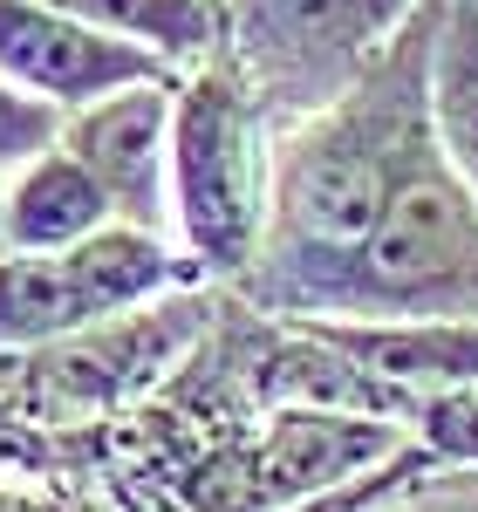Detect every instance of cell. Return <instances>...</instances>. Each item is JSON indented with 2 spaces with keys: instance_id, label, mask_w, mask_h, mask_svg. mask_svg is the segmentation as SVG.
<instances>
[{
  "instance_id": "obj_10",
  "label": "cell",
  "mask_w": 478,
  "mask_h": 512,
  "mask_svg": "<svg viewBox=\"0 0 478 512\" xmlns=\"http://www.w3.org/2000/svg\"><path fill=\"white\" fill-rule=\"evenodd\" d=\"M55 7L76 14L82 28H96V35L158 55L164 69H178V76L212 62L219 35H226L219 0H55Z\"/></svg>"
},
{
  "instance_id": "obj_2",
  "label": "cell",
  "mask_w": 478,
  "mask_h": 512,
  "mask_svg": "<svg viewBox=\"0 0 478 512\" xmlns=\"http://www.w3.org/2000/svg\"><path fill=\"white\" fill-rule=\"evenodd\" d=\"M274 144L280 130L253 103L226 55L178 76L171 117V239L199 260L212 287H239L260 260L274 212Z\"/></svg>"
},
{
  "instance_id": "obj_11",
  "label": "cell",
  "mask_w": 478,
  "mask_h": 512,
  "mask_svg": "<svg viewBox=\"0 0 478 512\" xmlns=\"http://www.w3.org/2000/svg\"><path fill=\"white\" fill-rule=\"evenodd\" d=\"M82 328H96V321L82 308L69 253H0V362L69 342Z\"/></svg>"
},
{
  "instance_id": "obj_5",
  "label": "cell",
  "mask_w": 478,
  "mask_h": 512,
  "mask_svg": "<svg viewBox=\"0 0 478 512\" xmlns=\"http://www.w3.org/2000/svg\"><path fill=\"white\" fill-rule=\"evenodd\" d=\"M171 76L178 69H164L158 55L82 28L76 14H62L55 0H0V82L55 103L62 117L82 110V103L117 96V89L171 82Z\"/></svg>"
},
{
  "instance_id": "obj_6",
  "label": "cell",
  "mask_w": 478,
  "mask_h": 512,
  "mask_svg": "<svg viewBox=\"0 0 478 512\" xmlns=\"http://www.w3.org/2000/svg\"><path fill=\"white\" fill-rule=\"evenodd\" d=\"M171 117H178V76L117 89L62 117V151L89 164L123 226L171 233Z\"/></svg>"
},
{
  "instance_id": "obj_3",
  "label": "cell",
  "mask_w": 478,
  "mask_h": 512,
  "mask_svg": "<svg viewBox=\"0 0 478 512\" xmlns=\"http://www.w3.org/2000/svg\"><path fill=\"white\" fill-rule=\"evenodd\" d=\"M321 321H478V198L438 137L403 171Z\"/></svg>"
},
{
  "instance_id": "obj_1",
  "label": "cell",
  "mask_w": 478,
  "mask_h": 512,
  "mask_svg": "<svg viewBox=\"0 0 478 512\" xmlns=\"http://www.w3.org/2000/svg\"><path fill=\"white\" fill-rule=\"evenodd\" d=\"M431 28L438 0H424V14L342 103L280 130L267 239L253 274L233 287L246 308L274 321H321L335 308L390 192L431 151Z\"/></svg>"
},
{
  "instance_id": "obj_14",
  "label": "cell",
  "mask_w": 478,
  "mask_h": 512,
  "mask_svg": "<svg viewBox=\"0 0 478 512\" xmlns=\"http://www.w3.org/2000/svg\"><path fill=\"white\" fill-rule=\"evenodd\" d=\"M130 512H199V506H185V499H171V492H137Z\"/></svg>"
},
{
  "instance_id": "obj_12",
  "label": "cell",
  "mask_w": 478,
  "mask_h": 512,
  "mask_svg": "<svg viewBox=\"0 0 478 512\" xmlns=\"http://www.w3.org/2000/svg\"><path fill=\"white\" fill-rule=\"evenodd\" d=\"M55 144H62V110L28 96V89H14V82H0V178L28 171Z\"/></svg>"
},
{
  "instance_id": "obj_15",
  "label": "cell",
  "mask_w": 478,
  "mask_h": 512,
  "mask_svg": "<svg viewBox=\"0 0 478 512\" xmlns=\"http://www.w3.org/2000/svg\"><path fill=\"white\" fill-rule=\"evenodd\" d=\"M0 253H7V198H0Z\"/></svg>"
},
{
  "instance_id": "obj_7",
  "label": "cell",
  "mask_w": 478,
  "mask_h": 512,
  "mask_svg": "<svg viewBox=\"0 0 478 512\" xmlns=\"http://www.w3.org/2000/svg\"><path fill=\"white\" fill-rule=\"evenodd\" d=\"M362 369L403 390H478V321H308Z\"/></svg>"
},
{
  "instance_id": "obj_9",
  "label": "cell",
  "mask_w": 478,
  "mask_h": 512,
  "mask_svg": "<svg viewBox=\"0 0 478 512\" xmlns=\"http://www.w3.org/2000/svg\"><path fill=\"white\" fill-rule=\"evenodd\" d=\"M431 137L478 198V0H438L431 28Z\"/></svg>"
},
{
  "instance_id": "obj_13",
  "label": "cell",
  "mask_w": 478,
  "mask_h": 512,
  "mask_svg": "<svg viewBox=\"0 0 478 512\" xmlns=\"http://www.w3.org/2000/svg\"><path fill=\"white\" fill-rule=\"evenodd\" d=\"M0 512H82V499L48 478H0Z\"/></svg>"
},
{
  "instance_id": "obj_8",
  "label": "cell",
  "mask_w": 478,
  "mask_h": 512,
  "mask_svg": "<svg viewBox=\"0 0 478 512\" xmlns=\"http://www.w3.org/2000/svg\"><path fill=\"white\" fill-rule=\"evenodd\" d=\"M0 198H7V253H69L82 239H96L103 226H117L110 192L62 144L41 151L28 171H14L0 185Z\"/></svg>"
},
{
  "instance_id": "obj_4",
  "label": "cell",
  "mask_w": 478,
  "mask_h": 512,
  "mask_svg": "<svg viewBox=\"0 0 478 512\" xmlns=\"http://www.w3.org/2000/svg\"><path fill=\"white\" fill-rule=\"evenodd\" d=\"M219 55L239 69L274 130L342 103L390 41L424 14V0H219Z\"/></svg>"
}]
</instances>
